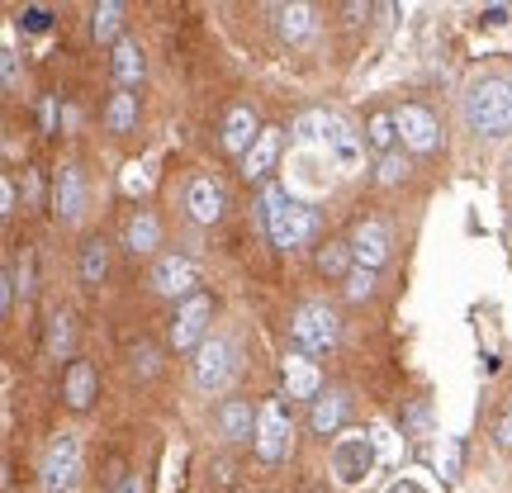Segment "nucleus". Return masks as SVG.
<instances>
[{"instance_id": "1", "label": "nucleus", "mask_w": 512, "mask_h": 493, "mask_svg": "<svg viewBox=\"0 0 512 493\" xmlns=\"http://www.w3.org/2000/svg\"><path fill=\"white\" fill-rule=\"evenodd\" d=\"M261 219H266V233H271L275 247H304V242L318 238V214H313L309 204L290 200V190L285 185H266V195H261Z\"/></svg>"}, {"instance_id": "2", "label": "nucleus", "mask_w": 512, "mask_h": 493, "mask_svg": "<svg viewBox=\"0 0 512 493\" xmlns=\"http://www.w3.org/2000/svg\"><path fill=\"white\" fill-rule=\"evenodd\" d=\"M465 124L484 138H508L512 133V86L498 76H484L465 95Z\"/></svg>"}, {"instance_id": "3", "label": "nucleus", "mask_w": 512, "mask_h": 493, "mask_svg": "<svg viewBox=\"0 0 512 493\" xmlns=\"http://www.w3.org/2000/svg\"><path fill=\"white\" fill-rule=\"evenodd\" d=\"M290 332L299 342V351H309V356H323V351H332L342 342V323H337V313L328 304H299L290 318Z\"/></svg>"}, {"instance_id": "4", "label": "nucleus", "mask_w": 512, "mask_h": 493, "mask_svg": "<svg viewBox=\"0 0 512 493\" xmlns=\"http://www.w3.org/2000/svg\"><path fill=\"white\" fill-rule=\"evenodd\" d=\"M290 437H294V427H290V413H285V403L271 399V403H261L256 408V456L266 460V465H275V460H285V451H290Z\"/></svg>"}, {"instance_id": "5", "label": "nucleus", "mask_w": 512, "mask_h": 493, "mask_svg": "<svg viewBox=\"0 0 512 493\" xmlns=\"http://www.w3.org/2000/svg\"><path fill=\"white\" fill-rule=\"evenodd\" d=\"M209 318H214V304H209V294H195V299H185L176 318H171V347L176 351H200L209 342Z\"/></svg>"}, {"instance_id": "6", "label": "nucleus", "mask_w": 512, "mask_h": 493, "mask_svg": "<svg viewBox=\"0 0 512 493\" xmlns=\"http://www.w3.org/2000/svg\"><path fill=\"white\" fill-rule=\"evenodd\" d=\"M76 479H81V446H76L72 432H62V437L48 446V456H43V489L67 493Z\"/></svg>"}, {"instance_id": "7", "label": "nucleus", "mask_w": 512, "mask_h": 493, "mask_svg": "<svg viewBox=\"0 0 512 493\" xmlns=\"http://www.w3.org/2000/svg\"><path fill=\"white\" fill-rule=\"evenodd\" d=\"M195 285H200V271H195V261L190 256H157V266H152V290L162 294V299H195Z\"/></svg>"}, {"instance_id": "8", "label": "nucleus", "mask_w": 512, "mask_h": 493, "mask_svg": "<svg viewBox=\"0 0 512 493\" xmlns=\"http://www.w3.org/2000/svg\"><path fill=\"white\" fill-rule=\"evenodd\" d=\"M228 380H233V347L223 337H209L195 351V384H200L204 394H219Z\"/></svg>"}, {"instance_id": "9", "label": "nucleus", "mask_w": 512, "mask_h": 493, "mask_svg": "<svg viewBox=\"0 0 512 493\" xmlns=\"http://www.w3.org/2000/svg\"><path fill=\"white\" fill-rule=\"evenodd\" d=\"M394 252V238H389V228L380 219H361L351 228V256H356V266H366V271H380L384 261Z\"/></svg>"}, {"instance_id": "10", "label": "nucleus", "mask_w": 512, "mask_h": 493, "mask_svg": "<svg viewBox=\"0 0 512 493\" xmlns=\"http://www.w3.org/2000/svg\"><path fill=\"white\" fill-rule=\"evenodd\" d=\"M318 147H323V157H328L337 171H361V162H366V143H361L337 114L328 119V133H323V143Z\"/></svg>"}, {"instance_id": "11", "label": "nucleus", "mask_w": 512, "mask_h": 493, "mask_svg": "<svg viewBox=\"0 0 512 493\" xmlns=\"http://www.w3.org/2000/svg\"><path fill=\"white\" fill-rule=\"evenodd\" d=\"M394 119H399V143L408 147V152H437L441 128H437V119H432V110H422V105H403Z\"/></svg>"}, {"instance_id": "12", "label": "nucleus", "mask_w": 512, "mask_h": 493, "mask_svg": "<svg viewBox=\"0 0 512 493\" xmlns=\"http://www.w3.org/2000/svg\"><path fill=\"white\" fill-rule=\"evenodd\" d=\"M370 465H375V441L370 437L337 441V451H332V475L342 479V484H361V479L370 475Z\"/></svg>"}, {"instance_id": "13", "label": "nucleus", "mask_w": 512, "mask_h": 493, "mask_svg": "<svg viewBox=\"0 0 512 493\" xmlns=\"http://www.w3.org/2000/svg\"><path fill=\"white\" fill-rule=\"evenodd\" d=\"M280 375H285V394L290 399H318L323 394V370H318L309 351H290L280 361Z\"/></svg>"}, {"instance_id": "14", "label": "nucleus", "mask_w": 512, "mask_h": 493, "mask_svg": "<svg viewBox=\"0 0 512 493\" xmlns=\"http://www.w3.org/2000/svg\"><path fill=\"white\" fill-rule=\"evenodd\" d=\"M53 214L62 223H76L86 214V181H81V171H76L72 162L62 166L57 181H53Z\"/></svg>"}, {"instance_id": "15", "label": "nucleus", "mask_w": 512, "mask_h": 493, "mask_svg": "<svg viewBox=\"0 0 512 493\" xmlns=\"http://www.w3.org/2000/svg\"><path fill=\"white\" fill-rule=\"evenodd\" d=\"M223 185L214 176H195V181L185 185V209H190V219L195 223H219L223 219Z\"/></svg>"}, {"instance_id": "16", "label": "nucleus", "mask_w": 512, "mask_h": 493, "mask_svg": "<svg viewBox=\"0 0 512 493\" xmlns=\"http://www.w3.org/2000/svg\"><path fill=\"white\" fill-rule=\"evenodd\" d=\"M256 138H261V124H256V110L252 105H233V110L223 114V147L228 152H252Z\"/></svg>"}, {"instance_id": "17", "label": "nucleus", "mask_w": 512, "mask_h": 493, "mask_svg": "<svg viewBox=\"0 0 512 493\" xmlns=\"http://www.w3.org/2000/svg\"><path fill=\"white\" fill-rule=\"evenodd\" d=\"M280 147H285V133L280 128H261V138L256 147L242 157V176L247 181H261V176H271V166L280 162Z\"/></svg>"}, {"instance_id": "18", "label": "nucleus", "mask_w": 512, "mask_h": 493, "mask_svg": "<svg viewBox=\"0 0 512 493\" xmlns=\"http://www.w3.org/2000/svg\"><path fill=\"white\" fill-rule=\"evenodd\" d=\"M95 389H100V375H95L91 361H72V366H67V380H62V399L81 413V408H91Z\"/></svg>"}, {"instance_id": "19", "label": "nucleus", "mask_w": 512, "mask_h": 493, "mask_svg": "<svg viewBox=\"0 0 512 493\" xmlns=\"http://www.w3.org/2000/svg\"><path fill=\"white\" fill-rule=\"evenodd\" d=\"M143 76H147L143 48H138L133 38H119V43H114V81H119V91H133V86H143Z\"/></svg>"}, {"instance_id": "20", "label": "nucleus", "mask_w": 512, "mask_h": 493, "mask_svg": "<svg viewBox=\"0 0 512 493\" xmlns=\"http://www.w3.org/2000/svg\"><path fill=\"white\" fill-rule=\"evenodd\" d=\"M275 29L285 43H309L318 34V19H313V5H280L275 10Z\"/></svg>"}, {"instance_id": "21", "label": "nucleus", "mask_w": 512, "mask_h": 493, "mask_svg": "<svg viewBox=\"0 0 512 493\" xmlns=\"http://www.w3.org/2000/svg\"><path fill=\"white\" fill-rule=\"evenodd\" d=\"M219 427L228 441H256V413L247 399H228L219 408Z\"/></svg>"}, {"instance_id": "22", "label": "nucleus", "mask_w": 512, "mask_h": 493, "mask_svg": "<svg viewBox=\"0 0 512 493\" xmlns=\"http://www.w3.org/2000/svg\"><path fill=\"white\" fill-rule=\"evenodd\" d=\"M128 252L133 256H147V252H157V242H162V223H157V214L152 209H138L133 219H128Z\"/></svg>"}, {"instance_id": "23", "label": "nucleus", "mask_w": 512, "mask_h": 493, "mask_svg": "<svg viewBox=\"0 0 512 493\" xmlns=\"http://www.w3.org/2000/svg\"><path fill=\"white\" fill-rule=\"evenodd\" d=\"M342 422H347V394L342 389H328V394L313 399V432L318 437H332Z\"/></svg>"}, {"instance_id": "24", "label": "nucleus", "mask_w": 512, "mask_h": 493, "mask_svg": "<svg viewBox=\"0 0 512 493\" xmlns=\"http://www.w3.org/2000/svg\"><path fill=\"white\" fill-rule=\"evenodd\" d=\"M394 143H399V119L394 114H370V124H366V147L370 152H380V157H389L394 152Z\"/></svg>"}, {"instance_id": "25", "label": "nucleus", "mask_w": 512, "mask_h": 493, "mask_svg": "<svg viewBox=\"0 0 512 493\" xmlns=\"http://www.w3.org/2000/svg\"><path fill=\"white\" fill-rule=\"evenodd\" d=\"M133 124H138V95H133V91L110 95V110H105V128H110V133H133Z\"/></svg>"}, {"instance_id": "26", "label": "nucleus", "mask_w": 512, "mask_h": 493, "mask_svg": "<svg viewBox=\"0 0 512 493\" xmlns=\"http://www.w3.org/2000/svg\"><path fill=\"white\" fill-rule=\"evenodd\" d=\"M105 275H110V247H105V238H91L81 247V280H86V285H100Z\"/></svg>"}, {"instance_id": "27", "label": "nucleus", "mask_w": 512, "mask_h": 493, "mask_svg": "<svg viewBox=\"0 0 512 493\" xmlns=\"http://www.w3.org/2000/svg\"><path fill=\"white\" fill-rule=\"evenodd\" d=\"M318 271H323V275H337V280H347V275L356 271L351 242H328V247H318Z\"/></svg>"}, {"instance_id": "28", "label": "nucleus", "mask_w": 512, "mask_h": 493, "mask_svg": "<svg viewBox=\"0 0 512 493\" xmlns=\"http://www.w3.org/2000/svg\"><path fill=\"white\" fill-rule=\"evenodd\" d=\"M119 29H124V5H119V0L95 5L91 10V34L100 38V43H110V38H119Z\"/></svg>"}, {"instance_id": "29", "label": "nucleus", "mask_w": 512, "mask_h": 493, "mask_svg": "<svg viewBox=\"0 0 512 493\" xmlns=\"http://www.w3.org/2000/svg\"><path fill=\"white\" fill-rule=\"evenodd\" d=\"M72 313H62L57 309L53 318H48V351H53V356H67V351H72Z\"/></svg>"}, {"instance_id": "30", "label": "nucleus", "mask_w": 512, "mask_h": 493, "mask_svg": "<svg viewBox=\"0 0 512 493\" xmlns=\"http://www.w3.org/2000/svg\"><path fill=\"white\" fill-rule=\"evenodd\" d=\"M437 470H441V479H456V475H460V441H456V437H441Z\"/></svg>"}, {"instance_id": "31", "label": "nucleus", "mask_w": 512, "mask_h": 493, "mask_svg": "<svg viewBox=\"0 0 512 493\" xmlns=\"http://www.w3.org/2000/svg\"><path fill=\"white\" fill-rule=\"evenodd\" d=\"M370 294H375V271L356 266V271L347 275V299H370Z\"/></svg>"}, {"instance_id": "32", "label": "nucleus", "mask_w": 512, "mask_h": 493, "mask_svg": "<svg viewBox=\"0 0 512 493\" xmlns=\"http://www.w3.org/2000/svg\"><path fill=\"white\" fill-rule=\"evenodd\" d=\"M403 176H408V162H403V152H389V157H380V181H384V185H399Z\"/></svg>"}, {"instance_id": "33", "label": "nucleus", "mask_w": 512, "mask_h": 493, "mask_svg": "<svg viewBox=\"0 0 512 493\" xmlns=\"http://www.w3.org/2000/svg\"><path fill=\"white\" fill-rule=\"evenodd\" d=\"M19 24H24L29 34H43V29L53 24V10H43V5H24V15H19Z\"/></svg>"}, {"instance_id": "34", "label": "nucleus", "mask_w": 512, "mask_h": 493, "mask_svg": "<svg viewBox=\"0 0 512 493\" xmlns=\"http://www.w3.org/2000/svg\"><path fill=\"white\" fill-rule=\"evenodd\" d=\"M0 214H5V219L15 214V181H10V176H5V185H0Z\"/></svg>"}, {"instance_id": "35", "label": "nucleus", "mask_w": 512, "mask_h": 493, "mask_svg": "<svg viewBox=\"0 0 512 493\" xmlns=\"http://www.w3.org/2000/svg\"><path fill=\"white\" fill-rule=\"evenodd\" d=\"M133 366H143V375H152V370H157V351H152V347L133 351Z\"/></svg>"}, {"instance_id": "36", "label": "nucleus", "mask_w": 512, "mask_h": 493, "mask_svg": "<svg viewBox=\"0 0 512 493\" xmlns=\"http://www.w3.org/2000/svg\"><path fill=\"white\" fill-rule=\"evenodd\" d=\"M110 493H147V489H143V475H124Z\"/></svg>"}, {"instance_id": "37", "label": "nucleus", "mask_w": 512, "mask_h": 493, "mask_svg": "<svg viewBox=\"0 0 512 493\" xmlns=\"http://www.w3.org/2000/svg\"><path fill=\"white\" fill-rule=\"evenodd\" d=\"M498 446H512V408L503 413V422H498Z\"/></svg>"}, {"instance_id": "38", "label": "nucleus", "mask_w": 512, "mask_h": 493, "mask_svg": "<svg viewBox=\"0 0 512 493\" xmlns=\"http://www.w3.org/2000/svg\"><path fill=\"white\" fill-rule=\"evenodd\" d=\"M124 185H128V190H143L147 176H138V166H128V171H124Z\"/></svg>"}, {"instance_id": "39", "label": "nucleus", "mask_w": 512, "mask_h": 493, "mask_svg": "<svg viewBox=\"0 0 512 493\" xmlns=\"http://www.w3.org/2000/svg\"><path fill=\"white\" fill-rule=\"evenodd\" d=\"M389 493H427V489H422V484H413V479H399Z\"/></svg>"}]
</instances>
